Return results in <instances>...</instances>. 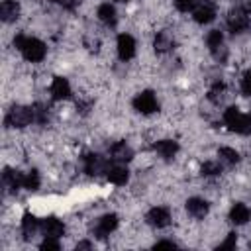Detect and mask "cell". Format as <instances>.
Instances as JSON below:
<instances>
[{
  "label": "cell",
  "mask_w": 251,
  "mask_h": 251,
  "mask_svg": "<svg viewBox=\"0 0 251 251\" xmlns=\"http://www.w3.org/2000/svg\"><path fill=\"white\" fill-rule=\"evenodd\" d=\"M14 47L20 49L22 55H24L27 61H31V63H39V61L45 57V51H47L43 41H39V39H35V37H27V35H24V33H18V35L14 37Z\"/></svg>",
  "instance_id": "cell-1"
},
{
  "label": "cell",
  "mask_w": 251,
  "mask_h": 251,
  "mask_svg": "<svg viewBox=\"0 0 251 251\" xmlns=\"http://www.w3.org/2000/svg\"><path fill=\"white\" fill-rule=\"evenodd\" d=\"M133 108L141 114H153L159 110V104H157V98L151 90H143L133 98Z\"/></svg>",
  "instance_id": "cell-7"
},
{
  "label": "cell",
  "mask_w": 251,
  "mask_h": 251,
  "mask_svg": "<svg viewBox=\"0 0 251 251\" xmlns=\"http://www.w3.org/2000/svg\"><path fill=\"white\" fill-rule=\"evenodd\" d=\"M192 18L198 24H210L216 18V6L208 0H202L194 10H192Z\"/></svg>",
  "instance_id": "cell-9"
},
{
  "label": "cell",
  "mask_w": 251,
  "mask_h": 251,
  "mask_svg": "<svg viewBox=\"0 0 251 251\" xmlns=\"http://www.w3.org/2000/svg\"><path fill=\"white\" fill-rule=\"evenodd\" d=\"M176 245L173 243V241H159V243H155V249H175Z\"/></svg>",
  "instance_id": "cell-34"
},
{
  "label": "cell",
  "mask_w": 251,
  "mask_h": 251,
  "mask_svg": "<svg viewBox=\"0 0 251 251\" xmlns=\"http://www.w3.org/2000/svg\"><path fill=\"white\" fill-rule=\"evenodd\" d=\"M118 55L122 61H129L135 55V39L127 33L118 35Z\"/></svg>",
  "instance_id": "cell-11"
},
{
  "label": "cell",
  "mask_w": 251,
  "mask_h": 251,
  "mask_svg": "<svg viewBox=\"0 0 251 251\" xmlns=\"http://www.w3.org/2000/svg\"><path fill=\"white\" fill-rule=\"evenodd\" d=\"M241 92H243L245 96H251V71L245 73V76H243V80H241Z\"/></svg>",
  "instance_id": "cell-32"
},
{
  "label": "cell",
  "mask_w": 251,
  "mask_h": 251,
  "mask_svg": "<svg viewBox=\"0 0 251 251\" xmlns=\"http://www.w3.org/2000/svg\"><path fill=\"white\" fill-rule=\"evenodd\" d=\"M218 157H220V163L222 165H235L239 161V153L231 147H222L218 151Z\"/></svg>",
  "instance_id": "cell-24"
},
{
  "label": "cell",
  "mask_w": 251,
  "mask_h": 251,
  "mask_svg": "<svg viewBox=\"0 0 251 251\" xmlns=\"http://www.w3.org/2000/svg\"><path fill=\"white\" fill-rule=\"evenodd\" d=\"M31 110H33V122H35V124H41V126L47 124L49 112H47V108H45L43 104H33Z\"/></svg>",
  "instance_id": "cell-27"
},
{
  "label": "cell",
  "mask_w": 251,
  "mask_h": 251,
  "mask_svg": "<svg viewBox=\"0 0 251 251\" xmlns=\"http://www.w3.org/2000/svg\"><path fill=\"white\" fill-rule=\"evenodd\" d=\"M37 229H41V222H39L33 214L25 212V214H24V218H22V233H24V239H25V241H29V239L35 235V231H37Z\"/></svg>",
  "instance_id": "cell-17"
},
{
  "label": "cell",
  "mask_w": 251,
  "mask_h": 251,
  "mask_svg": "<svg viewBox=\"0 0 251 251\" xmlns=\"http://www.w3.org/2000/svg\"><path fill=\"white\" fill-rule=\"evenodd\" d=\"M200 2H202V0H175V6H176V10H180V12H188V10H194Z\"/></svg>",
  "instance_id": "cell-30"
},
{
  "label": "cell",
  "mask_w": 251,
  "mask_h": 251,
  "mask_svg": "<svg viewBox=\"0 0 251 251\" xmlns=\"http://www.w3.org/2000/svg\"><path fill=\"white\" fill-rule=\"evenodd\" d=\"M108 167H110V161L106 157H102L98 153H86L84 155V171H86V175L98 176V175L106 173Z\"/></svg>",
  "instance_id": "cell-6"
},
{
  "label": "cell",
  "mask_w": 251,
  "mask_h": 251,
  "mask_svg": "<svg viewBox=\"0 0 251 251\" xmlns=\"http://www.w3.org/2000/svg\"><path fill=\"white\" fill-rule=\"evenodd\" d=\"M106 176H108V180L110 182H114V184H126L127 182V178H129V171L122 165V163H114V165H110L108 167V171H106Z\"/></svg>",
  "instance_id": "cell-14"
},
{
  "label": "cell",
  "mask_w": 251,
  "mask_h": 251,
  "mask_svg": "<svg viewBox=\"0 0 251 251\" xmlns=\"http://www.w3.org/2000/svg\"><path fill=\"white\" fill-rule=\"evenodd\" d=\"M206 45H208V49H210V53L214 55L216 61L224 63V61L227 59V49H226V45H224V35H222L220 29H212V31L206 35Z\"/></svg>",
  "instance_id": "cell-5"
},
{
  "label": "cell",
  "mask_w": 251,
  "mask_h": 251,
  "mask_svg": "<svg viewBox=\"0 0 251 251\" xmlns=\"http://www.w3.org/2000/svg\"><path fill=\"white\" fill-rule=\"evenodd\" d=\"M55 2H57L59 6H63L65 10H73V8L76 6V2H78V0H55Z\"/></svg>",
  "instance_id": "cell-33"
},
{
  "label": "cell",
  "mask_w": 251,
  "mask_h": 251,
  "mask_svg": "<svg viewBox=\"0 0 251 251\" xmlns=\"http://www.w3.org/2000/svg\"><path fill=\"white\" fill-rule=\"evenodd\" d=\"M116 227H118V216H116V214H106V216H102V218L96 222V226H94V235H96L98 239H106Z\"/></svg>",
  "instance_id": "cell-8"
},
{
  "label": "cell",
  "mask_w": 251,
  "mask_h": 251,
  "mask_svg": "<svg viewBox=\"0 0 251 251\" xmlns=\"http://www.w3.org/2000/svg\"><path fill=\"white\" fill-rule=\"evenodd\" d=\"M208 202L206 200H202V198H188L186 200V212L192 216V218H204L206 214H208Z\"/></svg>",
  "instance_id": "cell-21"
},
{
  "label": "cell",
  "mask_w": 251,
  "mask_h": 251,
  "mask_svg": "<svg viewBox=\"0 0 251 251\" xmlns=\"http://www.w3.org/2000/svg\"><path fill=\"white\" fill-rule=\"evenodd\" d=\"M41 251H59L61 249V243L57 241V237H45L39 245Z\"/></svg>",
  "instance_id": "cell-29"
},
{
  "label": "cell",
  "mask_w": 251,
  "mask_h": 251,
  "mask_svg": "<svg viewBox=\"0 0 251 251\" xmlns=\"http://www.w3.org/2000/svg\"><path fill=\"white\" fill-rule=\"evenodd\" d=\"M33 122V110L31 106H12L4 118V124L8 127H25Z\"/></svg>",
  "instance_id": "cell-4"
},
{
  "label": "cell",
  "mask_w": 251,
  "mask_h": 251,
  "mask_svg": "<svg viewBox=\"0 0 251 251\" xmlns=\"http://www.w3.org/2000/svg\"><path fill=\"white\" fill-rule=\"evenodd\" d=\"M145 220H147V224L153 226V227H167V226L171 224V212H169L167 208L157 206V208H151V210L147 212Z\"/></svg>",
  "instance_id": "cell-10"
},
{
  "label": "cell",
  "mask_w": 251,
  "mask_h": 251,
  "mask_svg": "<svg viewBox=\"0 0 251 251\" xmlns=\"http://www.w3.org/2000/svg\"><path fill=\"white\" fill-rule=\"evenodd\" d=\"M41 231H43L45 237H57L59 239L65 233V226L55 216H49V218L41 220Z\"/></svg>",
  "instance_id": "cell-12"
},
{
  "label": "cell",
  "mask_w": 251,
  "mask_h": 251,
  "mask_svg": "<svg viewBox=\"0 0 251 251\" xmlns=\"http://www.w3.org/2000/svg\"><path fill=\"white\" fill-rule=\"evenodd\" d=\"M220 173H222V163L220 161H206L200 167V175L202 176H216Z\"/></svg>",
  "instance_id": "cell-26"
},
{
  "label": "cell",
  "mask_w": 251,
  "mask_h": 251,
  "mask_svg": "<svg viewBox=\"0 0 251 251\" xmlns=\"http://www.w3.org/2000/svg\"><path fill=\"white\" fill-rule=\"evenodd\" d=\"M39 173L33 169V171H27L24 173V180H22V188H27V190H37L39 188Z\"/></svg>",
  "instance_id": "cell-25"
},
{
  "label": "cell",
  "mask_w": 251,
  "mask_h": 251,
  "mask_svg": "<svg viewBox=\"0 0 251 251\" xmlns=\"http://www.w3.org/2000/svg\"><path fill=\"white\" fill-rule=\"evenodd\" d=\"M2 180H4V186H6V188H10V190H18V188H22L24 173H22V171H14V169H4V173H2Z\"/></svg>",
  "instance_id": "cell-22"
},
{
  "label": "cell",
  "mask_w": 251,
  "mask_h": 251,
  "mask_svg": "<svg viewBox=\"0 0 251 251\" xmlns=\"http://www.w3.org/2000/svg\"><path fill=\"white\" fill-rule=\"evenodd\" d=\"M116 2H129V0H116Z\"/></svg>",
  "instance_id": "cell-36"
},
{
  "label": "cell",
  "mask_w": 251,
  "mask_h": 251,
  "mask_svg": "<svg viewBox=\"0 0 251 251\" xmlns=\"http://www.w3.org/2000/svg\"><path fill=\"white\" fill-rule=\"evenodd\" d=\"M98 18L106 24V25H114L116 24V10L112 4H100L98 6Z\"/></svg>",
  "instance_id": "cell-23"
},
{
  "label": "cell",
  "mask_w": 251,
  "mask_h": 251,
  "mask_svg": "<svg viewBox=\"0 0 251 251\" xmlns=\"http://www.w3.org/2000/svg\"><path fill=\"white\" fill-rule=\"evenodd\" d=\"M249 218H251V210H249L247 204H243V202H235V204L231 206V210H229V220H231L235 226H243V224H247Z\"/></svg>",
  "instance_id": "cell-15"
},
{
  "label": "cell",
  "mask_w": 251,
  "mask_h": 251,
  "mask_svg": "<svg viewBox=\"0 0 251 251\" xmlns=\"http://www.w3.org/2000/svg\"><path fill=\"white\" fill-rule=\"evenodd\" d=\"M224 122H226V126H227L231 131H235V133H243V135L251 133V116L243 114V112H241L239 108H235V106H231V108H227V110L224 112Z\"/></svg>",
  "instance_id": "cell-3"
},
{
  "label": "cell",
  "mask_w": 251,
  "mask_h": 251,
  "mask_svg": "<svg viewBox=\"0 0 251 251\" xmlns=\"http://www.w3.org/2000/svg\"><path fill=\"white\" fill-rule=\"evenodd\" d=\"M18 16H20V4L16 2V0H4L2 4H0V18H2V22H14V20H18Z\"/></svg>",
  "instance_id": "cell-20"
},
{
  "label": "cell",
  "mask_w": 251,
  "mask_h": 251,
  "mask_svg": "<svg viewBox=\"0 0 251 251\" xmlns=\"http://www.w3.org/2000/svg\"><path fill=\"white\" fill-rule=\"evenodd\" d=\"M224 92H226V84H224V82H216V84L208 90V98H210L212 102H220L222 96H224Z\"/></svg>",
  "instance_id": "cell-28"
},
{
  "label": "cell",
  "mask_w": 251,
  "mask_h": 251,
  "mask_svg": "<svg viewBox=\"0 0 251 251\" xmlns=\"http://www.w3.org/2000/svg\"><path fill=\"white\" fill-rule=\"evenodd\" d=\"M110 159L112 161H118V163H127V161H131V157H133V149L126 143V141H118V143H114L112 147H110Z\"/></svg>",
  "instance_id": "cell-13"
},
{
  "label": "cell",
  "mask_w": 251,
  "mask_h": 251,
  "mask_svg": "<svg viewBox=\"0 0 251 251\" xmlns=\"http://www.w3.org/2000/svg\"><path fill=\"white\" fill-rule=\"evenodd\" d=\"M251 25V6L239 4L229 10L227 14V27L231 33H241Z\"/></svg>",
  "instance_id": "cell-2"
},
{
  "label": "cell",
  "mask_w": 251,
  "mask_h": 251,
  "mask_svg": "<svg viewBox=\"0 0 251 251\" xmlns=\"http://www.w3.org/2000/svg\"><path fill=\"white\" fill-rule=\"evenodd\" d=\"M153 149H155L165 161H169V159H173V157L176 155V151H178V143L173 141V139H161V141H157V143L153 145Z\"/></svg>",
  "instance_id": "cell-19"
},
{
  "label": "cell",
  "mask_w": 251,
  "mask_h": 251,
  "mask_svg": "<svg viewBox=\"0 0 251 251\" xmlns=\"http://www.w3.org/2000/svg\"><path fill=\"white\" fill-rule=\"evenodd\" d=\"M235 243H237V235H235V233H229V235L226 237V241L218 245V249H233Z\"/></svg>",
  "instance_id": "cell-31"
},
{
  "label": "cell",
  "mask_w": 251,
  "mask_h": 251,
  "mask_svg": "<svg viewBox=\"0 0 251 251\" xmlns=\"http://www.w3.org/2000/svg\"><path fill=\"white\" fill-rule=\"evenodd\" d=\"M90 247H92V245H90L88 241H80V243H76V251H78V249H90Z\"/></svg>",
  "instance_id": "cell-35"
},
{
  "label": "cell",
  "mask_w": 251,
  "mask_h": 251,
  "mask_svg": "<svg viewBox=\"0 0 251 251\" xmlns=\"http://www.w3.org/2000/svg\"><path fill=\"white\" fill-rule=\"evenodd\" d=\"M153 47L157 53H167L175 47V39H173V33L169 29H163L155 35V41H153Z\"/></svg>",
  "instance_id": "cell-18"
},
{
  "label": "cell",
  "mask_w": 251,
  "mask_h": 251,
  "mask_svg": "<svg viewBox=\"0 0 251 251\" xmlns=\"http://www.w3.org/2000/svg\"><path fill=\"white\" fill-rule=\"evenodd\" d=\"M51 96L53 100H65L71 96V84L63 76H55L51 82Z\"/></svg>",
  "instance_id": "cell-16"
}]
</instances>
